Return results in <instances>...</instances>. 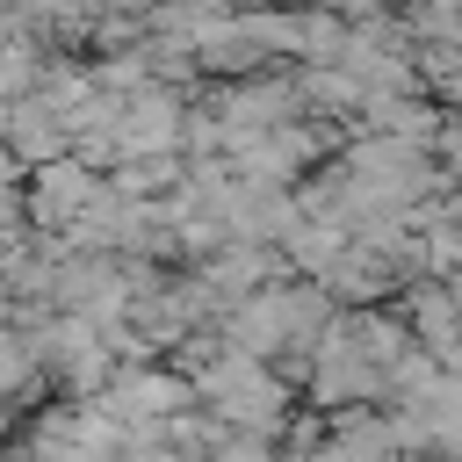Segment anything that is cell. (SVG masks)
Here are the masks:
<instances>
[{
    "label": "cell",
    "instance_id": "1",
    "mask_svg": "<svg viewBox=\"0 0 462 462\" xmlns=\"http://www.w3.org/2000/svg\"><path fill=\"white\" fill-rule=\"evenodd\" d=\"M79 195H87V173H79V166H51V173H43V209H51V217L72 209Z\"/></svg>",
    "mask_w": 462,
    "mask_h": 462
}]
</instances>
